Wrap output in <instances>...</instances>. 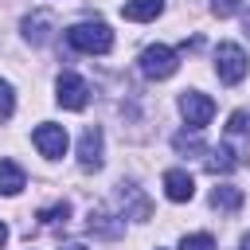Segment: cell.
<instances>
[{"label":"cell","mask_w":250,"mask_h":250,"mask_svg":"<svg viewBox=\"0 0 250 250\" xmlns=\"http://www.w3.org/2000/svg\"><path fill=\"white\" fill-rule=\"evenodd\" d=\"M23 184H27L23 168H20L16 160H0V195H20Z\"/></svg>","instance_id":"cell-12"},{"label":"cell","mask_w":250,"mask_h":250,"mask_svg":"<svg viewBox=\"0 0 250 250\" xmlns=\"http://www.w3.org/2000/svg\"><path fill=\"white\" fill-rule=\"evenodd\" d=\"M180 250H215V238L211 234H184Z\"/></svg>","instance_id":"cell-19"},{"label":"cell","mask_w":250,"mask_h":250,"mask_svg":"<svg viewBox=\"0 0 250 250\" xmlns=\"http://www.w3.org/2000/svg\"><path fill=\"white\" fill-rule=\"evenodd\" d=\"M180 113H184V121H188L191 129H203V125L215 117V102H211L207 94H199V90H184V94H180Z\"/></svg>","instance_id":"cell-5"},{"label":"cell","mask_w":250,"mask_h":250,"mask_svg":"<svg viewBox=\"0 0 250 250\" xmlns=\"http://www.w3.org/2000/svg\"><path fill=\"white\" fill-rule=\"evenodd\" d=\"M16 113V94H12V86L0 78V121H8Z\"/></svg>","instance_id":"cell-18"},{"label":"cell","mask_w":250,"mask_h":250,"mask_svg":"<svg viewBox=\"0 0 250 250\" xmlns=\"http://www.w3.org/2000/svg\"><path fill=\"white\" fill-rule=\"evenodd\" d=\"M102 125H86L82 137H78V164L82 172H98L102 168Z\"/></svg>","instance_id":"cell-7"},{"label":"cell","mask_w":250,"mask_h":250,"mask_svg":"<svg viewBox=\"0 0 250 250\" xmlns=\"http://www.w3.org/2000/svg\"><path fill=\"white\" fill-rule=\"evenodd\" d=\"M31 141H35V148H39L47 160H59V156L66 152V129H62V125H51V121H43V125H35Z\"/></svg>","instance_id":"cell-6"},{"label":"cell","mask_w":250,"mask_h":250,"mask_svg":"<svg viewBox=\"0 0 250 250\" xmlns=\"http://www.w3.org/2000/svg\"><path fill=\"white\" fill-rule=\"evenodd\" d=\"M35 219H39L43 227H55V223H66V219H70V203H66V199H59V203H51V207H43V211H39Z\"/></svg>","instance_id":"cell-16"},{"label":"cell","mask_w":250,"mask_h":250,"mask_svg":"<svg viewBox=\"0 0 250 250\" xmlns=\"http://www.w3.org/2000/svg\"><path fill=\"white\" fill-rule=\"evenodd\" d=\"M141 70L148 74V78H172L176 70H180V59H176V51L172 47H164V43H152V47H145L141 51Z\"/></svg>","instance_id":"cell-3"},{"label":"cell","mask_w":250,"mask_h":250,"mask_svg":"<svg viewBox=\"0 0 250 250\" xmlns=\"http://www.w3.org/2000/svg\"><path fill=\"white\" fill-rule=\"evenodd\" d=\"M66 43L74 51H86V55H105L113 47V31L102 23V20H90V23H74L66 27Z\"/></svg>","instance_id":"cell-1"},{"label":"cell","mask_w":250,"mask_h":250,"mask_svg":"<svg viewBox=\"0 0 250 250\" xmlns=\"http://www.w3.org/2000/svg\"><path fill=\"white\" fill-rule=\"evenodd\" d=\"M246 51L238 47V43H219L215 47V70H219V82H227V86H238L242 78H246Z\"/></svg>","instance_id":"cell-2"},{"label":"cell","mask_w":250,"mask_h":250,"mask_svg":"<svg viewBox=\"0 0 250 250\" xmlns=\"http://www.w3.org/2000/svg\"><path fill=\"white\" fill-rule=\"evenodd\" d=\"M4 238H8V227H4V223H0V246H4Z\"/></svg>","instance_id":"cell-22"},{"label":"cell","mask_w":250,"mask_h":250,"mask_svg":"<svg viewBox=\"0 0 250 250\" xmlns=\"http://www.w3.org/2000/svg\"><path fill=\"white\" fill-rule=\"evenodd\" d=\"M86 227H90L94 234H102V238H117V234H121V223H117V215H109V211H102V207H90V215H86Z\"/></svg>","instance_id":"cell-11"},{"label":"cell","mask_w":250,"mask_h":250,"mask_svg":"<svg viewBox=\"0 0 250 250\" xmlns=\"http://www.w3.org/2000/svg\"><path fill=\"white\" fill-rule=\"evenodd\" d=\"M51 31H55V16L51 12H31L27 20H23V35L39 47V43H47L51 39Z\"/></svg>","instance_id":"cell-9"},{"label":"cell","mask_w":250,"mask_h":250,"mask_svg":"<svg viewBox=\"0 0 250 250\" xmlns=\"http://www.w3.org/2000/svg\"><path fill=\"white\" fill-rule=\"evenodd\" d=\"M238 164H242V152L230 148V145H219V148H211V156H207V172H230V168H238Z\"/></svg>","instance_id":"cell-13"},{"label":"cell","mask_w":250,"mask_h":250,"mask_svg":"<svg viewBox=\"0 0 250 250\" xmlns=\"http://www.w3.org/2000/svg\"><path fill=\"white\" fill-rule=\"evenodd\" d=\"M164 12V0H125L121 4V16L133 20V23H145V20H156Z\"/></svg>","instance_id":"cell-10"},{"label":"cell","mask_w":250,"mask_h":250,"mask_svg":"<svg viewBox=\"0 0 250 250\" xmlns=\"http://www.w3.org/2000/svg\"><path fill=\"white\" fill-rule=\"evenodd\" d=\"M242 250H250V234H242Z\"/></svg>","instance_id":"cell-23"},{"label":"cell","mask_w":250,"mask_h":250,"mask_svg":"<svg viewBox=\"0 0 250 250\" xmlns=\"http://www.w3.org/2000/svg\"><path fill=\"white\" fill-rule=\"evenodd\" d=\"M172 145H176V152H203V137H199V129H191V133H176Z\"/></svg>","instance_id":"cell-17"},{"label":"cell","mask_w":250,"mask_h":250,"mask_svg":"<svg viewBox=\"0 0 250 250\" xmlns=\"http://www.w3.org/2000/svg\"><path fill=\"white\" fill-rule=\"evenodd\" d=\"M62 250H86V246H82V242H66Z\"/></svg>","instance_id":"cell-21"},{"label":"cell","mask_w":250,"mask_h":250,"mask_svg":"<svg viewBox=\"0 0 250 250\" xmlns=\"http://www.w3.org/2000/svg\"><path fill=\"white\" fill-rule=\"evenodd\" d=\"M164 195H168L172 203H188V199L195 195V180H191L184 168H168V172H164Z\"/></svg>","instance_id":"cell-8"},{"label":"cell","mask_w":250,"mask_h":250,"mask_svg":"<svg viewBox=\"0 0 250 250\" xmlns=\"http://www.w3.org/2000/svg\"><path fill=\"white\" fill-rule=\"evenodd\" d=\"M238 8H242V0H211V12H215L219 20H223V16H234Z\"/></svg>","instance_id":"cell-20"},{"label":"cell","mask_w":250,"mask_h":250,"mask_svg":"<svg viewBox=\"0 0 250 250\" xmlns=\"http://www.w3.org/2000/svg\"><path fill=\"white\" fill-rule=\"evenodd\" d=\"M55 98H59L62 109H86V102H90V86H86V78H78L74 70H62L59 82H55Z\"/></svg>","instance_id":"cell-4"},{"label":"cell","mask_w":250,"mask_h":250,"mask_svg":"<svg viewBox=\"0 0 250 250\" xmlns=\"http://www.w3.org/2000/svg\"><path fill=\"white\" fill-rule=\"evenodd\" d=\"M133 207V219H148L152 215V207H148V199L141 195V188L137 184H121V207Z\"/></svg>","instance_id":"cell-15"},{"label":"cell","mask_w":250,"mask_h":250,"mask_svg":"<svg viewBox=\"0 0 250 250\" xmlns=\"http://www.w3.org/2000/svg\"><path fill=\"white\" fill-rule=\"evenodd\" d=\"M211 207H215V211H238V207H242V188L219 184V188L211 191Z\"/></svg>","instance_id":"cell-14"}]
</instances>
